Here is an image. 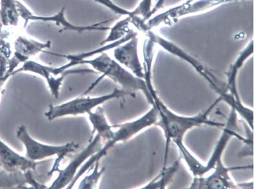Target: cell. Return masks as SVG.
Wrapping results in <instances>:
<instances>
[{
  "label": "cell",
  "mask_w": 254,
  "mask_h": 189,
  "mask_svg": "<svg viewBox=\"0 0 254 189\" xmlns=\"http://www.w3.org/2000/svg\"><path fill=\"white\" fill-rule=\"evenodd\" d=\"M145 82L148 86L149 93L154 101V105L159 114V120L155 125L159 127L163 131L165 137V150H164V166L167 164L168 155L171 142L176 143L177 142H183L184 137L188 131L194 127H200L201 125L217 127L223 129L225 124L215 122L209 119L211 112L215 106L221 101V97H219L210 107L204 112H200L197 115L193 116H185L179 115L171 110L158 96L151 81V73L145 74Z\"/></svg>",
  "instance_id": "6da1fadb"
},
{
  "label": "cell",
  "mask_w": 254,
  "mask_h": 189,
  "mask_svg": "<svg viewBox=\"0 0 254 189\" xmlns=\"http://www.w3.org/2000/svg\"><path fill=\"white\" fill-rule=\"evenodd\" d=\"M80 65H90L93 67L94 71L97 73L102 74V76L93 83L84 95L90 92L100 81L107 76L117 84L120 85L123 90L127 92L141 91L146 97L148 103L151 105H154V101L149 93L144 79L136 77L133 73L127 71L125 67L117 62L115 59L111 58L106 52L100 53L95 58L84 59L80 61Z\"/></svg>",
  "instance_id": "7a4b0ae2"
},
{
  "label": "cell",
  "mask_w": 254,
  "mask_h": 189,
  "mask_svg": "<svg viewBox=\"0 0 254 189\" xmlns=\"http://www.w3.org/2000/svg\"><path fill=\"white\" fill-rule=\"evenodd\" d=\"M158 120H159V114H158L157 110L155 106H152L151 109H149L146 114L135 120L123 124L112 125L113 128L118 129V130L114 131V137L113 139L104 143L99 152L90 157L88 161L80 168L78 173L76 174L74 179L67 186V189L72 188L79 178L89 169H91L95 163L99 162L100 160L106 156L109 150L117 143L127 142V140L131 139V138L140 133L144 129L155 125Z\"/></svg>",
  "instance_id": "3957f363"
},
{
  "label": "cell",
  "mask_w": 254,
  "mask_h": 189,
  "mask_svg": "<svg viewBox=\"0 0 254 189\" xmlns=\"http://www.w3.org/2000/svg\"><path fill=\"white\" fill-rule=\"evenodd\" d=\"M16 137L23 144L26 154L25 157L29 160L37 161L44 160L51 156H57V159L53 165L52 169L48 175H52L59 171L60 163L67 155L76 151L79 147L78 143L71 142L64 145L53 146L46 145L36 141L30 136L26 127L21 125L16 132Z\"/></svg>",
  "instance_id": "277c9868"
},
{
  "label": "cell",
  "mask_w": 254,
  "mask_h": 189,
  "mask_svg": "<svg viewBox=\"0 0 254 189\" xmlns=\"http://www.w3.org/2000/svg\"><path fill=\"white\" fill-rule=\"evenodd\" d=\"M130 95L135 97V93L127 92L123 89L115 88L110 94L97 97H77L71 101L59 105H50L48 111L45 112V116L50 121L67 116H78L81 114H88L92 110L105 102L113 99L120 98Z\"/></svg>",
  "instance_id": "5b68a950"
},
{
  "label": "cell",
  "mask_w": 254,
  "mask_h": 189,
  "mask_svg": "<svg viewBox=\"0 0 254 189\" xmlns=\"http://www.w3.org/2000/svg\"><path fill=\"white\" fill-rule=\"evenodd\" d=\"M16 3L21 20L22 21L23 29L25 28L30 22H41L54 23L61 28L59 30L60 33L71 31L81 34L85 32H104L108 31L110 28V27L104 26V25L113 20V19H110V20L102 21L93 24L82 26V25H74L67 20L65 15V7L62 8L57 13L51 16H38L34 14L33 12L21 0H16Z\"/></svg>",
  "instance_id": "8992f818"
},
{
  "label": "cell",
  "mask_w": 254,
  "mask_h": 189,
  "mask_svg": "<svg viewBox=\"0 0 254 189\" xmlns=\"http://www.w3.org/2000/svg\"><path fill=\"white\" fill-rule=\"evenodd\" d=\"M12 54L8 59V70L14 73L21 63H24L40 52L51 48V42H42L30 37L19 29L11 39Z\"/></svg>",
  "instance_id": "52a82bcc"
},
{
  "label": "cell",
  "mask_w": 254,
  "mask_h": 189,
  "mask_svg": "<svg viewBox=\"0 0 254 189\" xmlns=\"http://www.w3.org/2000/svg\"><path fill=\"white\" fill-rule=\"evenodd\" d=\"M21 72H29L44 78L48 83L51 94L56 98L59 96L60 90L65 76L72 74L97 73L91 69H68L65 71L61 67H52L31 59L23 63L20 68L17 69L14 72V75Z\"/></svg>",
  "instance_id": "ba28073f"
},
{
  "label": "cell",
  "mask_w": 254,
  "mask_h": 189,
  "mask_svg": "<svg viewBox=\"0 0 254 189\" xmlns=\"http://www.w3.org/2000/svg\"><path fill=\"white\" fill-rule=\"evenodd\" d=\"M146 35L149 39L152 40L155 44L161 46L164 50L168 51L171 54H174V56L183 59L184 61H187L189 64L195 69V71L204 78L205 80L209 83L211 87L214 89L218 94L223 91V88H222L220 81L217 79L214 74H213L210 70L207 69L198 59L193 58L191 55L188 54L187 52L177 46L176 44L168 41L161 36L157 35L151 31V30L145 33Z\"/></svg>",
  "instance_id": "9c48e42d"
},
{
  "label": "cell",
  "mask_w": 254,
  "mask_h": 189,
  "mask_svg": "<svg viewBox=\"0 0 254 189\" xmlns=\"http://www.w3.org/2000/svg\"><path fill=\"white\" fill-rule=\"evenodd\" d=\"M253 165L245 166L226 167L223 161L217 163L212 175L204 177H194L190 189H239L238 184L232 181L229 173L234 171L253 169Z\"/></svg>",
  "instance_id": "30bf717a"
},
{
  "label": "cell",
  "mask_w": 254,
  "mask_h": 189,
  "mask_svg": "<svg viewBox=\"0 0 254 189\" xmlns=\"http://www.w3.org/2000/svg\"><path fill=\"white\" fill-rule=\"evenodd\" d=\"M103 145L104 142L102 141L100 136L97 135L87 147L85 148L82 152L79 153L65 169H59L58 171L59 172V176L51 185L50 189H61L69 186L72 180L74 179L76 171L80 165L87 158H90L91 156L99 152Z\"/></svg>",
  "instance_id": "8fae6325"
},
{
  "label": "cell",
  "mask_w": 254,
  "mask_h": 189,
  "mask_svg": "<svg viewBox=\"0 0 254 189\" xmlns=\"http://www.w3.org/2000/svg\"><path fill=\"white\" fill-rule=\"evenodd\" d=\"M230 1H233V0H198V1L189 0L182 5L171 8L168 11L158 15L157 17L151 19L148 23H146L147 29L149 31L153 27L161 24V23H166L168 20L171 22L172 19L177 18L179 17L185 16V15L204 11V10L216 7L217 5Z\"/></svg>",
  "instance_id": "7c38bea8"
},
{
  "label": "cell",
  "mask_w": 254,
  "mask_h": 189,
  "mask_svg": "<svg viewBox=\"0 0 254 189\" xmlns=\"http://www.w3.org/2000/svg\"><path fill=\"white\" fill-rule=\"evenodd\" d=\"M138 38L135 36L127 42L113 48L115 60L130 70L136 77L144 78V67L140 62L138 52Z\"/></svg>",
  "instance_id": "4fadbf2b"
},
{
  "label": "cell",
  "mask_w": 254,
  "mask_h": 189,
  "mask_svg": "<svg viewBox=\"0 0 254 189\" xmlns=\"http://www.w3.org/2000/svg\"><path fill=\"white\" fill-rule=\"evenodd\" d=\"M42 162L29 160L21 156L0 139V168L7 172L36 171Z\"/></svg>",
  "instance_id": "5bb4252c"
},
{
  "label": "cell",
  "mask_w": 254,
  "mask_h": 189,
  "mask_svg": "<svg viewBox=\"0 0 254 189\" xmlns=\"http://www.w3.org/2000/svg\"><path fill=\"white\" fill-rule=\"evenodd\" d=\"M32 171L0 172V189L25 188L27 184L35 189H47L44 185L39 184L33 177Z\"/></svg>",
  "instance_id": "9a60e30c"
},
{
  "label": "cell",
  "mask_w": 254,
  "mask_h": 189,
  "mask_svg": "<svg viewBox=\"0 0 254 189\" xmlns=\"http://www.w3.org/2000/svg\"><path fill=\"white\" fill-rule=\"evenodd\" d=\"M253 40H252L251 43L248 45L247 47L240 53L233 64L230 66L228 73H226L227 84L225 87V91L229 93L238 101H241L239 95L238 87H237L238 71L244 64L245 61L253 54Z\"/></svg>",
  "instance_id": "2e32d148"
},
{
  "label": "cell",
  "mask_w": 254,
  "mask_h": 189,
  "mask_svg": "<svg viewBox=\"0 0 254 189\" xmlns=\"http://www.w3.org/2000/svg\"><path fill=\"white\" fill-rule=\"evenodd\" d=\"M89 121L93 126V133H97L100 136L104 144L110 142L114 137L112 125L109 124L104 114L103 108L98 106L95 112L88 113Z\"/></svg>",
  "instance_id": "e0dca14e"
},
{
  "label": "cell",
  "mask_w": 254,
  "mask_h": 189,
  "mask_svg": "<svg viewBox=\"0 0 254 189\" xmlns=\"http://www.w3.org/2000/svg\"><path fill=\"white\" fill-rule=\"evenodd\" d=\"M181 161L180 157L176 161H175L171 166L163 167V169L160 172L159 175L141 189H164L167 188L178 171L179 167H180Z\"/></svg>",
  "instance_id": "ac0fdd59"
},
{
  "label": "cell",
  "mask_w": 254,
  "mask_h": 189,
  "mask_svg": "<svg viewBox=\"0 0 254 189\" xmlns=\"http://www.w3.org/2000/svg\"><path fill=\"white\" fill-rule=\"evenodd\" d=\"M131 25V18L130 16H126L125 18L118 21L109 30L108 35L100 43L101 46L112 43L120 40L122 38L125 37L132 31L130 28Z\"/></svg>",
  "instance_id": "d6986e66"
},
{
  "label": "cell",
  "mask_w": 254,
  "mask_h": 189,
  "mask_svg": "<svg viewBox=\"0 0 254 189\" xmlns=\"http://www.w3.org/2000/svg\"><path fill=\"white\" fill-rule=\"evenodd\" d=\"M99 162L95 163L93 165V171L90 175L85 176L82 181L79 185L78 189H96L97 183L103 175L105 169L103 168L99 171Z\"/></svg>",
  "instance_id": "ffe728a7"
},
{
  "label": "cell",
  "mask_w": 254,
  "mask_h": 189,
  "mask_svg": "<svg viewBox=\"0 0 254 189\" xmlns=\"http://www.w3.org/2000/svg\"><path fill=\"white\" fill-rule=\"evenodd\" d=\"M8 59L3 54H0V94L5 82L12 76L8 73Z\"/></svg>",
  "instance_id": "44dd1931"
},
{
  "label": "cell",
  "mask_w": 254,
  "mask_h": 189,
  "mask_svg": "<svg viewBox=\"0 0 254 189\" xmlns=\"http://www.w3.org/2000/svg\"><path fill=\"white\" fill-rule=\"evenodd\" d=\"M164 1H165V0H158L157 5H155V7L153 8L152 10H151L150 13L149 14V18L163 6Z\"/></svg>",
  "instance_id": "7402d4cb"
}]
</instances>
